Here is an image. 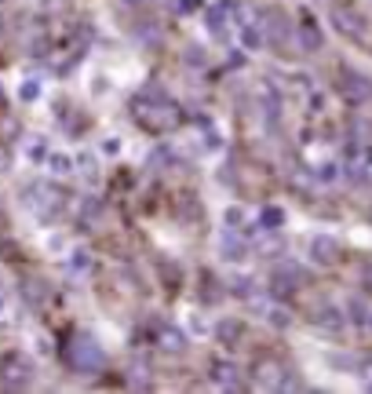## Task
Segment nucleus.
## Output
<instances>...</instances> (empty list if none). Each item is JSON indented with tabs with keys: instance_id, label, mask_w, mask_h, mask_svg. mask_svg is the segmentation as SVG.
Returning <instances> with one entry per match:
<instances>
[{
	"instance_id": "1",
	"label": "nucleus",
	"mask_w": 372,
	"mask_h": 394,
	"mask_svg": "<svg viewBox=\"0 0 372 394\" xmlns=\"http://www.w3.org/2000/svg\"><path fill=\"white\" fill-rule=\"evenodd\" d=\"M136 121L143 124V128H150V131H168L175 121V106L153 88V92H146V99H143V114H136Z\"/></svg>"
},
{
	"instance_id": "2",
	"label": "nucleus",
	"mask_w": 372,
	"mask_h": 394,
	"mask_svg": "<svg viewBox=\"0 0 372 394\" xmlns=\"http://www.w3.org/2000/svg\"><path fill=\"white\" fill-rule=\"evenodd\" d=\"M66 354H70V365L80 369V372H95V369H102V362H106L102 347H99L92 336H73L70 347H66Z\"/></svg>"
},
{
	"instance_id": "3",
	"label": "nucleus",
	"mask_w": 372,
	"mask_h": 394,
	"mask_svg": "<svg viewBox=\"0 0 372 394\" xmlns=\"http://www.w3.org/2000/svg\"><path fill=\"white\" fill-rule=\"evenodd\" d=\"M33 376V365L26 362V354H18V350H11V354L0 358V387H8V390H18V387H26Z\"/></svg>"
},
{
	"instance_id": "4",
	"label": "nucleus",
	"mask_w": 372,
	"mask_h": 394,
	"mask_svg": "<svg viewBox=\"0 0 372 394\" xmlns=\"http://www.w3.org/2000/svg\"><path fill=\"white\" fill-rule=\"evenodd\" d=\"M340 256V245H336V237H328V234H318L311 241V259L321 263V267H328V263H336Z\"/></svg>"
},
{
	"instance_id": "5",
	"label": "nucleus",
	"mask_w": 372,
	"mask_h": 394,
	"mask_svg": "<svg viewBox=\"0 0 372 394\" xmlns=\"http://www.w3.org/2000/svg\"><path fill=\"white\" fill-rule=\"evenodd\" d=\"M343 80H347V84H343V95H347L350 102H361V99L372 95V84H368L365 77H358V73H350V70H347Z\"/></svg>"
},
{
	"instance_id": "6",
	"label": "nucleus",
	"mask_w": 372,
	"mask_h": 394,
	"mask_svg": "<svg viewBox=\"0 0 372 394\" xmlns=\"http://www.w3.org/2000/svg\"><path fill=\"white\" fill-rule=\"evenodd\" d=\"M281 376H284V369H281L277 362H259V365H256L259 387H281Z\"/></svg>"
},
{
	"instance_id": "7",
	"label": "nucleus",
	"mask_w": 372,
	"mask_h": 394,
	"mask_svg": "<svg viewBox=\"0 0 372 394\" xmlns=\"http://www.w3.org/2000/svg\"><path fill=\"white\" fill-rule=\"evenodd\" d=\"M332 22L347 33V37H361V18L354 11H347V8H332Z\"/></svg>"
},
{
	"instance_id": "8",
	"label": "nucleus",
	"mask_w": 372,
	"mask_h": 394,
	"mask_svg": "<svg viewBox=\"0 0 372 394\" xmlns=\"http://www.w3.org/2000/svg\"><path fill=\"white\" fill-rule=\"evenodd\" d=\"M212 380L219 383V387H241V380H237V365H227V362H219V365H212Z\"/></svg>"
},
{
	"instance_id": "9",
	"label": "nucleus",
	"mask_w": 372,
	"mask_h": 394,
	"mask_svg": "<svg viewBox=\"0 0 372 394\" xmlns=\"http://www.w3.org/2000/svg\"><path fill=\"white\" fill-rule=\"evenodd\" d=\"M284 223V215H281V208H263V215H259V230L267 227V230H274V227H281Z\"/></svg>"
},
{
	"instance_id": "10",
	"label": "nucleus",
	"mask_w": 372,
	"mask_h": 394,
	"mask_svg": "<svg viewBox=\"0 0 372 394\" xmlns=\"http://www.w3.org/2000/svg\"><path fill=\"white\" fill-rule=\"evenodd\" d=\"M318 325H325V328H340L343 321H340V311H336V306H325V311H321V318H314Z\"/></svg>"
},
{
	"instance_id": "11",
	"label": "nucleus",
	"mask_w": 372,
	"mask_h": 394,
	"mask_svg": "<svg viewBox=\"0 0 372 394\" xmlns=\"http://www.w3.org/2000/svg\"><path fill=\"white\" fill-rule=\"evenodd\" d=\"M219 245H223V252H227V256H234V259H237L241 252H245V245H241V241H237L234 234H223V241H219Z\"/></svg>"
},
{
	"instance_id": "12",
	"label": "nucleus",
	"mask_w": 372,
	"mask_h": 394,
	"mask_svg": "<svg viewBox=\"0 0 372 394\" xmlns=\"http://www.w3.org/2000/svg\"><path fill=\"white\" fill-rule=\"evenodd\" d=\"M48 165H52V172H55V175H66V172L73 168V161L66 157V153H52V161H48Z\"/></svg>"
},
{
	"instance_id": "13",
	"label": "nucleus",
	"mask_w": 372,
	"mask_h": 394,
	"mask_svg": "<svg viewBox=\"0 0 372 394\" xmlns=\"http://www.w3.org/2000/svg\"><path fill=\"white\" fill-rule=\"evenodd\" d=\"M230 292L241 296V299H248V296H252V281H248V277H234V281H230Z\"/></svg>"
},
{
	"instance_id": "14",
	"label": "nucleus",
	"mask_w": 372,
	"mask_h": 394,
	"mask_svg": "<svg viewBox=\"0 0 372 394\" xmlns=\"http://www.w3.org/2000/svg\"><path fill=\"white\" fill-rule=\"evenodd\" d=\"M303 44H306V48H321V33L311 26V22L303 26Z\"/></svg>"
},
{
	"instance_id": "15",
	"label": "nucleus",
	"mask_w": 372,
	"mask_h": 394,
	"mask_svg": "<svg viewBox=\"0 0 372 394\" xmlns=\"http://www.w3.org/2000/svg\"><path fill=\"white\" fill-rule=\"evenodd\" d=\"M37 92H40V88H37V80H26V84H22V92H18V95L26 99V102H33V99H37Z\"/></svg>"
},
{
	"instance_id": "16",
	"label": "nucleus",
	"mask_w": 372,
	"mask_h": 394,
	"mask_svg": "<svg viewBox=\"0 0 372 394\" xmlns=\"http://www.w3.org/2000/svg\"><path fill=\"white\" fill-rule=\"evenodd\" d=\"M164 350H183V336H175V333H164Z\"/></svg>"
},
{
	"instance_id": "17",
	"label": "nucleus",
	"mask_w": 372,
	"mask_h": 394,
	"mask_svg": "<svg viewBox=\"0 0 372 394\" xmlns=\"http://www.w3.org/2000/svg\"><path fill=\"white\" fill-rule=\"evenodd\" d=\"M270 321H274L277 328H284V325H289L292 318H289V314H284V311H281V306H274V311H270Z\"/></svg>"
},
{
	"instance_id": "18",
	"label": "nucleus",
	"mask_w": 372,
	"mask_h": 394,
	"mask_svg": "<svg viewBox=\"0 0 372 394\" xmlns=\"http://www.w3.org/2000/svg\"><path fill=\"white\" fill-rule=\"evenodd\" d=\"M350 314H354L350 321H365V303H361V299H354V303H350Z\"/></svg>"
},
{
	"instance_id": "19",
	"label": "nucleus",
	"mask_w": 372,
	"mask_h": 394,
	"mask_svg": "<svg viewBox=\"0 0 372 394\" xmlns=\"http://www.w3.org/2000/svg\"><path fill=\"white\" fill-rule=\"evenodd\" d=\"M92 263H88V252H73V270H88Z\"/></svg>"
},
{
	"instance_id": "20",
	"label": "nucleus",
	"mask_w": 372,
	"mask_h": 394,
	"mask_svg": "<svg viewBox=\"0 0 372 394\" xmlns=\"http://www.w3.org/2000/svg\"><path fill=\"white\" fill-rule=\"evenodd\" d=\"M318 179H321V183H332V179H336V165H325V168L318 172Z\"/></svg>"
},
{
	"instance_id": "21",
	"label": "nucleus",
	"mask_w": 372,
	"mask_h": 394,
	"mask_svg": "<svg viewBox=\"0 0 372 394\" xmlns=\"http://www.w3.org/2000/svg\"><path fill=\"white\" fill-rule=\"evenodd\" d=\"M361 376H365V387L372 390V362H361Z\"/></svg>"
},
{
	"instance_id": "22",
	"label": "nucleus",
	"mask_w": 372,
	"mask_h": 394,
	"mask_svg": "<svg viewBox=\"0 0 372 394\" xmlns=\"http://www.w3.org/2000/svg\"><path fill=\"white\" fill-rule=\"evenodd\" d=\"M102 150H106V153H117V150H121V143H117V139H106V146H102Z\"/></svg>"
}]
</instances>
